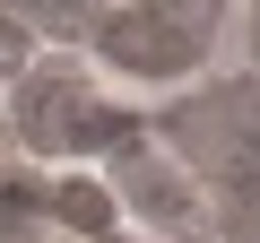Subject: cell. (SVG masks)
<instances>
[{"label":"cell","mask_w":260,"mask_h":243,"mask_svg":"<svg viewBox=\"0 0 260 243\" xmlns=\"http://www.w3.org/2000/svg\"><path fill=\"white\" fill-rule=\"evenodd\" d=\"M217 35H225V0H104L78 44L121 87H182L217 61Z\"/></svg>","instance_id":"cell-1"},{"label":"cell","mask_w":260,"mask_h":243,"mask_svg":"<svg viewBox=\"0 0 260 243\" xmlns=\"http://www.w3.org/2000/svg\"><path fill=\"white\" fill-rule=\"evenodd\" d=\"M0 104H9L26 157H44V165H87V157L104 165L130 131H139V113H130L104 78H87L78 61H35Z\"/></svg>","instance_id":"cell-2"},{"label":"cell","mask_w":260,"mask_h":243,"mask_svg":"<svg viewBox=\"0 0 260 243\" xmlns=\"http://www.w3.org/2000/svg\"><path fill=\"white\" fill-rule=\"evenodd\" d=\"M165 131H174V157L191 165L208 217H243V191L260 200V113L243 87H208V96L174 104Z\"/></svg>","instance_id":"cell-3"},{"label":"cell","mask_w":260,"mask_h":243,"mask_svg":"<svg viewBox=\"0 0 260 243\" xmlns=\"http://www.w3.org/2000/svg\"><path fill=\"white\" fill-rule=\"evenodd\" d=\"M113 208L121 217H139V226H156V234H182V226H208V200H200V183H191V165L182 157H165V148H148L139 131H130L113 157Z\"/></svg>","instance_id":"cell-4"},{"label":"cell","mask_w":260,"mask_h":243,"mask_svg":"<svg viewBox=\"0 0 260 243\" xmlns=\"http://www.w3.org/2000/svg\"><path fill=\"white\" fill-rule=\"evenodd\" d=\"M0 9H9L26 35H44V44H78V35L95 26L104 0H0Z\"/></svg>","instance_id":"cell-5"},{"label":"cell","mask_w":260,"mask_h":243,"mask_svg":"<svg viewBox=\"0 0 260 243\" xmlns=\"http://www.w3.org/2000/svg\"><path fill=\"white\" fill-rule=\"evenodd\" d=\"M243 44H251V61H260V0H243Z\"/></svg>","instance_id":"cell-6"},{"label":"cell","mask_w":260,"mask_h":243,"mask_svg":"<svg viewBox=\"0 0 260 243\" xmlns=\"http://www.w3.org/2000/svg\"><path fill=\"white\" fill-rule=\"evenodd\" d=\"M0 96H9V78H0Z\"/></svg>","instance_id":"cell-7"}]
</instances>
